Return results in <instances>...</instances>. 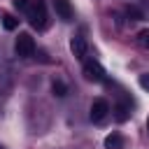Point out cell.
<instances>
[{
  "mask_svg": "<svg viewBox=\"0 0 149 149\" xmlns=\"http://www.w3.org/2000/svg\"><path fill=\"white\" fill-rule=\"evenodd\" d=\"M128 112H130L128 102H119L116 105V121H126L128 119Z\"/></svg>",
  "mask_w": 149,
  "mask_h": 149,
  "instance_id": "obj_8",
  "label": "cell"
},
{
  "mask_svg": "<svg viewBox=\"0 0 149 149\" xmlns=\"http://www.w3.org/2000/svg\"><path fill=\"white\" fill-rule=\"evenodd\" d=\"M0 149H2V147H0Z\"/></svg>",
  "mask_w": 149,
  "mask_h": 149,
  "instance_id": "obj_16",
  "label": "cell"
},
{
  "mask_svg": "<svg viewBox=\"0 0 149 149\" xmlns=\"http://www.w3.org/2000/svg\"><path fill=\"white\" fill-rule=\"evenodd\" d=\"M142 2H149V0H142Z\"/></svg>",
  "mask_w": 149,
  "mask_h": 149,
  "instance_id": "obj_15",
  "label": "cell"
},
{
  "mask_svg": "<svg viewBox=\"0 0 149 149\" xmlns=\"http://www.w3.org/2000/svg\"><path fill=\"white\" fill-rule=\"evenodd\" d=\"M70 51H72L74 58H79V61L86 58V54H88V44H86L84 35H74V37L70 40Z\"/></svg>",
  "mask_w": 149,
  "mask_h": 149,
  "instance_id": "obj_4",
  "label": "cell"
},
{
  "mask_svg": "<svg viewBox=\"0 0 149 149\" xmlns=\"http://www.w3.org/2000/svg\"><path fill=\"white\" fill-rule=\"evenodd\" d=\"M54 9L63 21H72V16H74V9H72L70 0H54Z\"/></svg>",
  "mask_w": 149,
  "mask_h": 149,
  "instance_id": "obj_6",
  "label": "cell"
},
{
  "mask_svg": "<svg viewBox=\"0 0 149 149\" xmlns=\"http://www.w3.org/2000/svg\"><path fill=\"white\" fill-rule=\"evenodd\" d=\"M147 128H149V119H147Z\"/></svg>",
  "mask_w": 149,
  "mask_h": 149,
  "instance_id": "obj_14",
  "label": "cell"
},
{
  "mask_svg": "<svg viewBox=\"0 0 149 149\" xmlns=\"http://www.w3.org/2000/svg\"><path fill=\"white\" fill-rule=\"evenodd\" d=\"M23 14L28 16V21H30L33 28H37V30L47 28V7H44L42 0H30L28 9H26Z\"/></svg>",
  "mask_w": 149,
  "mask_h": 149,
  "instance_id": "obj_1",
  "label": "cell"
},
{
  "mask_svg": "<svg viewBox=\"0 0 149 149\" xmlns=\"http://www.w3.org/2000/svg\"><path fill=\"white\" fill-rule=\"evenodd\" d=\"M28 5H30V0H14V7H16L19 12H26Z\"/></svg>",
  "mask_w": 149,
  "mask_h": 149,
  "instance_id": "obj_12",
  "label": "cell"
},
{
  "mask_svg": "<svg viewBox=\"0 0 149 149\" xmlns=\"http://www.w3.org/2000/svg\"><path fill=\"white\" fill-rule=\"evenodd\" d=\"M16 23H19V21H16L12 14H5V16H2V26H5V30H14Z\"/></svg>",
  "mask_w": 149,
  "mask_h": 149,
  "instance_id": "obj_10",
  "label": "cell"
},
{
  "mask_svg": "<svg viewBox=\"0 0 149 149\" xmlns=\"http://www.w3.org/2000/svg\"><path fill=\"white\" fill-rule=\"evenodd\" d=\"M137 44H140L144 51H149V28H144V30L137 33Z\"/></svg>",
  "mask_w": 149,
  "mask_h": 149,
  "instance_id": "obj_9",
  "label": "cell"
},
{
  "mask_svg": "<svg viewBox=\"0 0 149 149\" xmlns=\"http://www.w3.org/2000/svg\"><path fill=\"white\" fill-rule=\"evenodd\" d=\"M51 88H54V93H56V95H58V98H63V95H65V93H68V86H65V84H63V81H61V79H56V81H54V86H51Z\"/></svg>",
  "mask_w": 149,
  "mask_h": 149,
  "instance_id": "obj_11",
  "label": "cell"
},
{
  "mask_svg": "<svg viewBox=\"0 0 149 149\" xmlns=\"http://www.w3.org/2000/svg\"><path fill=\"white\" fill-rule=\"evenodd\" d=\"M84 74H86V79H91V81H105V70H102V65L95 63V61H86V63H84Z\"/></svg>",
  "mask_w": 149,
  "mask_h": 149,
  "instance_id": "obj_3",
  "label": "cell"
},
{
  "mask_svg": "<svg viewBox=\"0 0 149 149\" xmlns=\"http://www.w3.org/2000/svg\"><path fill=\"white\" fill-rule=\"evenodd\" d=\"M105 147L107 149H123V137L119 133H112V135L105 137Z\"/></svg>",
  "mask_w": 149,
  "mask_h": 149,
  "instance_id": "obj_7",
  "label": "cell"
},
{
  "mask_svg": "<svg viewBox=\"0 0 149 149\" xmlns=\"http://www.w3.org/2000/svg\"><path fill=\"white\" fill-rule=\"evenodd\" d=\"M140 86L144 91H149V74H140Z\"/></svg>",
  "mask_w": 149,
  "mask_h": 149,
  "instance_id": "obj_13",
  "label": "cell"
},
{
  "mask_svg": "<svg viewBox=\"0 0 149 149\" xmlns=\"http://www.w3.org/2000/svg\"><path fill=\"white\" fill-rule=\"evenodd\" d=\"M109 114V102L107 100H102V98H98V100H93V105H91V121H102L105 116Z\"/></svg>",
  "mask_w": 149,
  "mask_h": 149,
  "instance_id": "obj_5",
  "label": "cell"
},
{
  "mask_svg": "<svg viewBox=\"0 0 149 149\" xmlns=\"http://www.w3.org/2000/svg\"><path fill=\"white\" fill-rule=\"evenodd\" d=\"M14 49H16V54H19L21 58H30V56L35 54V42H33V37H30L28 33H21V35L16 37V42H14Z\"/></svg>",
  "mask_w": 149,
  "mask_h": 149,
  "instance_id": "obj_2",
  "label": "cell"
}]
</instances>
